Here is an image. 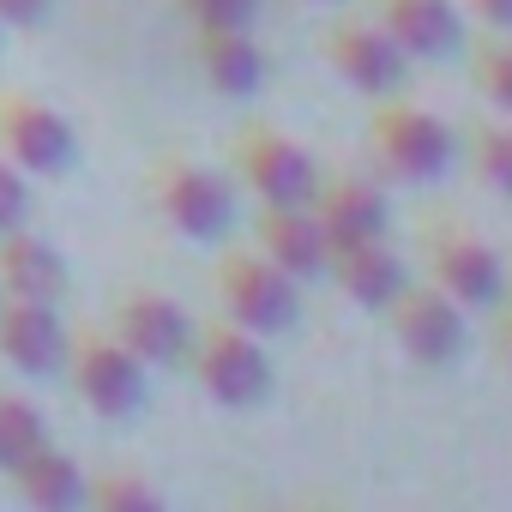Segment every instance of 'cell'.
Returning a JSON list of instances; mask_svg holds the SVG:
<instances>
[{"label":"cell","instance_id":"cell-2","mask_svg":"<svg viewBox=\"0 0 512 512\" xmlns=\"http://www.w3.org/2000/svg\"><path fill=\"white\" fill-rule=\"evenodd\" d=\"M193 380L205 386L211 404L223 410H260L272 398V356H266V338L247 332L235 320H211L193 332Z\"/></svg>","mask_w":512,"mask_h":512},{"label":"cell","instance_id":"cell-24","mask_svg":"<svg viewBox=\"0 0 512 512\" xmlns=\"http://www.w3.org/2000/svg\"><path fill=\"white\" fill-rule=\"evenodd\" d=\"M181 13L193 19V31H253L260 0H181Z\"/></svg>","mask_w":512,"mask_h":512},{"label":"cell","instance_id":"cell-25","mask_svg":"<svg viewBox=\"0 0 512 512\" xmlns=\"http://www.w3.org/2000/svg\"><path fill=\"white\" fill-rule=\"evenodd\" d=\"M19 223H31V175L0 157V235L19 229Z\"/></svg>","mask_w":512,"mask_h":512},{"label":"cell","instance_id":"cell-29","mask_svg":"<svg viewBox=\"0 0 512 512\" xmlns=\"http://www.w3.org/2000/svg\"><path fill=\"white\" fill-rule=\"evenodd\" d=\"M0 37H7V25H0Z\"/></svg>","mask_w":512,"mask_h":512},{"label":"cell","instance_id":"cell-28","mask_svg":"<svg viewBox=\"0 0 512 512\" xmlns=\"http://www.w3.org/2000/svg\"><path fill=\"white\" fill-rule=\"evenodd\" d=\"M500 356H506V368H512V314L500 320Z\"/></svg>","mask_w":512,"mask_h":512},{"label":"cell","instance_id":"cell-3","mask_svg":"<svg viewBox=\"0 0 512 512\" xmlns=\"http://www.w3.org/2000/svg\"><path fill=\"white\" fill-rule=\"evenodd\" d=\"M67 368L79 404L103 422H127L145 404V362L103 326H67Z\"/></svg>","mask_w":512,"mask_h":512},{"label":"cell","instance_id":"cell-13","mask_svg":"<svg viewBox=\"0 0 512 512\" xmlns=\"http://www.w3.org/2000/svg\"><path fill=\"white\" fill-rule=\"evenodd\" d=\"M253 235H260V253H266V260H272L278 272H290L296 284H314V278H326V266H332V241H326L314 205H260Z\"/></svg>","mask_w":512,"mask_h":512},{"label":"cell","instance_id":"cell-22","mask_svg":"<svg viewBox=\"0 0 512 512\" xmlns=\"http://www.w3.org/2000/svg\"><path fill=\"white\" fill-rule=\"evenodd\" d=\"M470 163H476L482 187H494L500 199H512V115H500L494 127H482V133H476Z\"/></svg>","mask_w":512,"mask_h":512},{"label":"cell","instance_id":"cell-20","mask_svg":"<svg viewBox=\"0 0 512 512\" xmlns=\"http://www.w3.org/2000/svg\"><path fill=\"white\" fill-rule=\"evenodd\" d=\"M43 440H49L43 410L25 404V398H13V392H0V476H7L13 464H25Z\"/></svg>","mask_w":512,"mask_h":512},{"label":"cell","instance_id":"cell-5","mask_svg":"<svg viewBox=\"0 0 512 512\" xmlns=\"http://www.w3.org/2000/svg\"><path fill=\"white\" fill-rule=\"evenodd\" d=\"M151 205H157V217H163L175 235H187V241H223V235L235 229V193H229V181H223L217 169H205V163H187V157L157 163V175H151Z\"/></svg>","mask_w":512,"mask_h":512},{"label":"cell","instance_id":"cell-9","mask_svg":"<svg viewBox=\"0 0 512 512\" xmlns=\"http://www.w3.org/2000/svg\"><path fill=\"white\" fill-rule=\"evenodd\" d=\"M235 169L253 187L260 205H314L320 193V163L308 145H296L278 127H247L235 139Z\"/></svg>","mask_w":512,"mask_h":512},{"label":"cell","instance_id":"cell-23","mask_svg":"<svg viewBox=\"0 0 512 512\" xmlns=\"http://www.w3.org/2000/svg\"><path fill=\"white\" fill-rule=\"evenodd\" d=\"M476 91L494 103V115H512V37L482 43V55H476Z\"/></svg>","mask_w":512,"mask_h":512},{"label":"cell","instance_id":"cell-15","mask_svg":"<svg viewBox=\"0 0 512 512\" xmlns=\"http://www.w3.org/2000/svg\"><path fill=\"white\" fill-rule=\"evenodd\" d=\"M326 278L356 302V308H368V314H386L392 302H398V290L410 284V266L398 260V247L380 235V241H356V247H338L332 253V266H326Z\"/></svg>","mask_w":512,"mask_h":512},{"label":"cell","instance_id":"cell-26","mask_svg":"<svg viewBox=\"0 0 512 512\" xmlns=\"http://www.w3.org/2000/svg\"><path fill=\"white\" fill-rule=\"evenodd\" d=\"M55 13V0H0V25L7 31H37Z\"/></svg>","mask_w":512,"mask_h":512},{"label":"cell","instance_id":"cell-21","mask_svg":"<svg viewBox=\"0 0 512 512\" xmlns=\"http://www.w3.org/2000/svg\"><path fill=\"white\" fill-rule=\"evenodd\" d=\"M85 506L91 512H163V494L133 470H109V476H85Z\"/></svg>","mask_w":512,"mask_h":512},{"label":"cell","instance_id":"cell-14","mask_svg":"<svg viewBox=\"0 0 512 512\" xmlns=\"http://www.w3.org/2000/svg\"><path fill=\"white\" fill-rule=\"evenodd\" d=\"M314 217H320V229H326L332 253H338V247H356V241H380V235L392 229L386 187H380V181H368V175H338V181H326V175H320Z\"/></svg>","mask_w":512,"mask_h":512},{"label":"cell","instance_id":"cell-27","mask_svg":"<svg viewBox=\"0 0 512 512\" xmlns=\"http://www.w3.org/2000/svg\"><path fill=\"white\" fill-rule=\"evenodd\" d=\"M470 13L494 31H512V0H470Z\"/></svg>","mask_w":512,"mask_h":512},{"label":"cell","instance_id":"cell-10","mask_svg":"<svg viewBox=\"0 0 512 512\" xmlns=\"http://www.w3.org/2000/svg\"><path fill=\"white\" fill-rule=\"evenodd\" d=\"M320 55H326V67L350 85V91H362V97H398L404 91V79H410V55L374 25V19H338L332 31H326V43H320Z\"/></svg>","mask_w":512,"mask_h":512},{"label":"cell","instance_id":"cell-16","mask_svg":"<svg viewBox=\"0 0 512 512\" xmlns=\"http://www.w3.org/2000/svg\"><path fill=\"white\" fill-rule=\"evenodd\" d=\"M410 61H446L464 43V13L452 0H380L374 19Z\"/></svg>","mask_w":512,"mask_h":512},{"label":"cell","instance_id":"cell-7","mask_svg":"<svg viewBox=\"0 0 512 512\" xmlns=\"http://www.w3.org/2000/svg\"><path fill=\"white\" fill-rule=\"evenodd\" d=\"M386 320H392L398 350L422 368H452L470 350V308H458L434 284H404L398 302L386 308Z\"/></svg>","mask_w":512,"mask_h":512},{"label":"cell","instance_id":"cell-12","mask_svg":"<svg viewBox=\"0 0 512 512\" xmlns=\"http://www.w3.org/2000/svg\"><path fill=\"white\" fill-rule=\"evenodd\" d=\"M0 356H7L19 374L49 380L67 368V320L61 302H19L0 296Z\"/></svg>","mask_w":512,"mask_h":512},{"label":"cell","instance_id":"cell-8","mask_svg":"<svg viewBox=\"0 0 512 512\" xmlns=\"http://www.w3.org/2000/svg\"><path fill=\"white\" fill-rule=\"evenodd\" d=\"M0 157L25 175H67L79 163V133L61 109L25 91H0Z\"/></svg>","mask_w":512,"mask_h":512},{"label":"cell","instance_id":"cell-19","mask_svg":"<svg viewBox=\"0 0 512 512\" xmlns=\"http://www.w3.org/2000/svg\"><path fill=\"white\" fill-rule=\"evenodd\" d=\"M199 73L217 97H253L266 85V49L253 31H199Z\"/></svg>","mask_w":512,"mask_h":512},{"label":"cell","instance_id":"cell-4","mask_svg":"<svg viewBox=\"0 0 512 512\" xmlns=\"http://www.w3.org/2000/svg\"><path fill=\"white\" fill-rule=\"evenodd\" d=\"M217 302H223V320L260 332V338H278L302 320V284L278 272L260 247L217 260Z\"/></svg>","mask_w":512,"mask_h":512},{"label":"cell","instance_id":"cell-17","mask_svg":"<svg viewBox=\"0 0 512 512\" xmlns=\"http://www.w3.org/2000/svg\"><path fill=\"white\" fill-rule=\"evenodd\" d=\"M0 296H19V302H61L67 296L61 247H49L31 223L0 235Z\"/></svg>","mask_w":512,"mask_h":512},{"label":"cell","instance_id":"cell-1","mask_svg":"<svg viewBox=\"0 0 512 512\" xmlns=\"http://www.w3.org/2000/svg\"><path fill=\"white\" fill-rule=\"evenodd\" d=\"M368 151H374V163H380L392 181L428 187V181H440V175L452 169L458 139H452V127H446L434 109H422V103H410V97H380V109H374V121H368Z\"/></svg>","mask_w":512,"mask_h":512},{"label":"cell","instance_id":"cell-18","mask_svg":"<svg viewBox=\"0 0 512 512\" xmlns=\"http://www.w3.org/2000/svg\"><path fill=\"white\" fill-rule=\"evenodd\" d=\"M7 476H13V494L25 506H37V512H73V506H85V470H79V458L61 452V446H49V440L25 464H13Z\"/></svg>","mask_w":512,"mask_h":512},{"label":"cell","instance_id":"cell-11","mask_svg":"<svg viewBox=\"0 0 512 512\" xmlns=\"http://www.w3.org/2000/svg\"><path fill=\"white\" fill-rule=\"evenodd\" d=\"M109 332H115L145 368H181L199 326H193V314H187L175 296H163V290H133V296L115 302Z\"/></svg>","mask_w":512,"mask_h":512},{"label":"cell","instance_id":"cell-6","mask_svg":"<svg viewBox=\"0 0 512 512\" xmlns=\"http://www.w3.org/2000/svg\"><path fill=\"white\" fill-rule=\"evenodd\" d=\"M428 284L476 314V308H494L506 296V260L494 253V241H482L476 229L446 217L428 229Z\"/></svg>","mask_w":512,"mask_h":512}]
</instances>
